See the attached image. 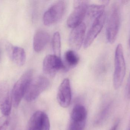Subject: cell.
<instances>
[{
  "instance_id": "1",
  "label": "cell",
  "mask_w": 130,
  "mask_h": 130,
  "mask_svg": "<svg viewBox=\"0 0 130 130\" xmlns=\"http://www.w3.org/2000/svg\"><path fill=\"white\" fill-rule=\"evenodd\" d=\"M33 73L32 69L27 70L14 84L11 92L12 105L14 108L18 107L21 100L24 98L29 85L33 78Z\"/></svg>"
},
{
  "instance_id": "2",
  "label": "cell",
  "mask_w": 130,
  "mask_h": 130,
  "mask_svg": "<svg viewBox=\"0 0 130 130\" xmlns=\"http://www.w3.org/2000/svg\"><path fill=\"white\" fill-rule=\"evenodd\" d=\"M126 71V63L122 44H119L115 51L113 85L115 89L120 88L123 81Z\"/></svg>"
},
{
  "instance_id": "3",
  "label": "cell",
  "mask_w": 130,
  "mask_h": 130,
  "mask_svg": "<svg viewBox=\"0 0 130 130\" xmlns=\"http://www.w3.org/2000/svg\"><path fill=\"white\" fill-rule=\"evenodd\" d=\"M50 84L48 79L44 76H41L33 78L25 94L24 99L27 102L33 101L49 88Z\"/></svg>"
},
{
  "instance_id": "4",
  "label": "cell",
  "mask_w": 130,
  "mask_h": 130,
  "mask_svg": "<svg viewBox=\"0 0 130 130\" xmlns=\"http://www.w3.org/2000/svg\"><path fill=\"white\" fill-rule=\"evenodd\" d=\"M120 24V9L118 5L117 4H115L111 8L106 29L107 39L110 43H113L116 40L119 32Z\"/></svg>"
},
{
  "instance_id": "5",
  "label": "cell",
  "mask_w": 130,
  "mask_h": 130,
  "mask_svg": "<svg viewBox=\"0 0 130 130\" xmlns=\"http://www.w3.org/2000/svg\"><path fill=\"white\" fill-rule=\"evenodd\" d=\"M65 9L64 1H57L53 3L43 15V23L46 26H50L59 22L64 14Z\"/></svg>"
},
{
  "instance_id": "6",
  "label": "cell",
  "mask_w": 130,
  "mask_h": 130,
  "mask_svg": "<svg viewBox=\"0 0 130 130\" xmlns=\"http://www.w3.org/2000/svg\"><path fill=\"white\" fill-rule=\"evenodd\" d=\"M88 1H76L74 2V9L67 19V26L73 28L82 23L86 15Z\"/></svg>"
},
{
  "instance_id": "7",
  "label": "cell",
  "mask_w": 130,
  "mask_h": 130,
  "mask_svg": "<svg viewBox=\"0 0 130 130\" xmlns=\"http://www.w3.org/2000/svg\"><path fill=\"white\" fill-rule=\"evenodd\" d=\"M12 98L10 86L5 81H0V110L3 115L9 116L11 111Z\"/></svg>"
},
{
  "instance_id": "8",
  "label": "cell",
  "mask_w": 130,
  "mask_h": 130,
  "mask_svg": "<svg viewBox=\"0 0 130 130\" xmlns=\"http://www.w3.org/2000/svg\"><path fill=\"white\" fill-rule=\"evenodd\" d=\"M65 69L61 57L55 55L46 56L43 63V70L45 74L54 76L59 70Z\"/></svg>"
},
{
  "instance_id": "9",
  "label": "cell",
  "mask_w": 130,
  "mask_h": 130,
  "mask_svg": "<svg viewBox=\"0 0 130 130\" xmlns=\"http://www.w3.org/2000/svg\"><path fill=\"white\" fill-rule=\"evenodd\" d=\"M86 31V25L84 23L73 28L69 39V44L72 49L78 50L81 48L85 40Z\"/></svg>"
},
{
  "instance_id": "10",
  "label": "cell",
  "mask_w": 130,
  "mask_h": 130,
  "mask_svg": "<svg viewBox=\"0 0 130 130\" xmlns=\"http://www.w3.org/2000/svg\"><path fill=\"white\" fill-rule=\"evenodd\" d=\"M105 20V13L93 21L92 24L85 37L84 42L85 48L91 46L97 36L101 32L104 26Z\"/></svg>"
},
{
  "instance_id": "11",
  "label": "cell",
  "mask_w": 130,
  "mask_h": 130,
  "mask_svg": "<svg viewBox=\"0 0 130 130\" xmlns=\"http://www.w3.org/2000/svg\"><path fill=\"white\" fill-rule=\"evenodd\" d=\"M72 92L70 81L68 78L63 80L59 88L57 100L60 106L64 108L69 107L71 102Z\"/></svg>"
},
{
  "instance_id": "12",
  "label": "cell",
  "mask_w": 130,
  "mask_h": 130,
  "mask_svg": "<svg viewBox=\"0 0 130 130\" xmlns=\"http://www.w3.org/2000/svg\"><path fill=\"white\" fill-rule=\"evenodd\" d=\"M7 46V51L11 60L17 65L23 66L26 60V52L24 49L11 44H8Z\"/></svg>"
},
{
  "instance_id": "13",
  "label": "cell",
  "mask_w": 130,
  "mask_h": 130,
  "mask_svg": "<svg viewBox=\"0 0 130 130\" xmlns=\"http://www.w3.org/2000/svg\"><path fill=\"white\" fill-rule=\"evenodd\" d=\"M50 36L47 31L43 30L37 31L33 38V47L37 52L42 51L49 42Z\"/></svg>"
},
{
  "instance_id": "14",
  "label": "cell",
  "mask_w": 130,
  "mask_h": 130,
  "mask_svg": "<svg viewBox=\"0 0 130 130\" xmlns=\"http://www.w3.org/2000/svg\"><path fill=\"white\" fill-rule=\"evenodd\" d=\"M45 114L41 111L34 113L28 122L26 130H42Z\"/></svg>"
},
{
  "instance_id": "15",
  "label": "cell",
  "mask_w": 130,
  "mask_h": 130,
  "mask_svg": "<svg viewBox=\"0 0 130 130\" xmlns=\"http://www.w3.org/2000/svg\"><path fill=\"white\" fill-rule=\"evenodd\" d=\"M64 61L66 65L65 69H70L75 67L79 62V57L73 50H70L66 52L64 54Z\"/></svg>"
},
{
  "instance_id": "16",
  "label": "cell",
  "mask_w": 130,
  "mask_h": 130,
  "mask_svg": "<svg viewBox=\"0 0 130 130\" xmlns=\"http://www.w3.org/2000/svg\"><path fill=\"white\" fill-rule=\"evenodd\" d=\"M105 7L104 5L92 4L88 5L86 15L94 21L95 19L105 13Z\"/></svg>"
},
{
  "instance_id": "17",
  "label": "cell",
  "mask_w": 130,
  "mask_h": 130,
  "mask_svg": "<svg viewBox=\"0 0 130 130\" xmlns=\"http://www.w3.org/2000/svg\"><path fill=\"white\" fill-rule=\"evenodd\" d=\"M87 111L85 108L80 104L76 105L73 109L71 114V120H86Z\"/></svg>"
},
{
  "instance_id": "18",
  "label": "cell",
  "mask_w": 130,
  "mask_h": 130,
  "mask_svg": "<svg viewBox=\"0 0 130 130\" xmlns=\"http://www.w3.org/2000/svg\"><path fill=\"white\" fill-rule=\"evenodd\" d=\"M113 102H110L102 108L96 121L98 124H102L108 118L113 108Z\"/></svg>"
},
{
  "instance_id": "19",
  "label": "cell",
  "mask_w": 130,
  "mask_h": 130,
  "mask_svg": "<svg viewBox=\"0 0 130 130\" xmlns=\"http://www.w3.org/2000/svg\"><path fill=\"white\" fill-rule=\"evenodd\" d=\"M61 37L59 32H56L53 35L52 39L53 50L54 55L61 57Z\"/></svg>"
},
{
  "instance_id": "20",
  "label": "cell",
  "mask_w": 130,
  "mask_h": 130,
  "mask_svg": "<svg viewBox=\"0 0 130 130\" xmlns=\"http://www.w3.org/2000/svg\"><path fill=\"white\" fill-rule=\"evenodd\" d=\"M86 120H70L69 130H84Z\"/></svg>"
},
{
  "instance_id": "21",
  "label": "cell",
  "mask_w": 130,
  "mask_h": 130,
  "mask_svg": "<svg viewBox=\"0 0 130 130\" xmlns=\"http://www.w3.org/2000/svg\"><path fill=\"white\" fill-rule=\"evenodd\" d=\"M10 116L3 115L0 117V130H6L10 124Z\"/></svg>"
},
{
  "instance_id": "22",
  "label": "cell",
  "mask_w": 130,
  "mask_h": 130,
  "mask_svg": "<svg viewBox=\"0 0 130 130\" xmlns=\"http://www.w3.org/2000/svg\"><path fill=\"white\" fill-rule=\"evenodd\" d=\"M50 123L49 119L46 114L45 113L43 118L42 130H50Z\"/></svg>"
},
{
  "instance_id": "23",
  "label": "cell",
  "mask_w": 130,
  "mask_h": 130,
  "mask_svg": "<svg viewBox=\"0 0 130 130\" xmlns=\"http://www.w3.org/2000/svg\"><path fill=\"white\" fill-rule=\"evenodd\" d=\"M126 93L127 98L130 99V73L126 86Z\"/></svg>"
},
{
  "instance_id": "24",
  "label": "cell",
  "mask_w": 130,
  "mask_h": 130,
  "mask_svg": "<svg viewBox=\"0 0 130 130\" xmlns=\"http://www.w3.org/2000/svg\"><path fill=\"white\" fill-rule=\"evenodd\" d=\"M120 124V120H118L110 130H117Z\"/></svg>"
},
{
  "instance_id": "25",
  "label": "cell",
  "mask_w": 130,
  "mask_h": 130,
  "mask_svg": "<svg viewBox=\"0 0 130 130\" xmlns=\"http://www.w3.org/2000/svg\"><path fill=\"white\" fill-rule=\"evenodd\" d=\"M129 45H130V39H129Z\"/></svg>"
},
{
  "instance_id": "26",
  "label": "cell",
  "mask_w": 130,
  "mask_h": 130,
  "mask_svg": "<svg viewBox=\"0 0 130 130\" xmlns=\"http://www.w3.org/2000/svg\"><path fill=\"white\" fill-rule=\"evenodd\" d=\"M129 130H130V129H129Z\"/></svg>"
}]
</instances>
